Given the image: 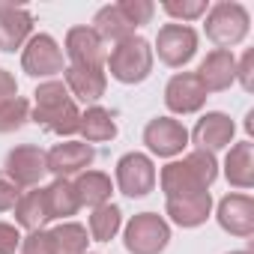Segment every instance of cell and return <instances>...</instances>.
<instances>
[{
    "instance_id": "6da1fadb",
    "label": "cell",
    "mask_w": 254,
    "mask_h": 254,
    "mask_svg": "<svg viewBox=\"0 0 254 254\" xmlns=\"http://www.w3.org/2000/svg\"><path fill=\"white\" fill-rule=\"evenodd\" d=\"M215 180H218V162L212 153H203V150H191L189 156L168 162L156 174V183L162 186L165 197H191V194L209 191Z\"/></svg>"
},
{
    "instance_id": "7a4b0ae2",
    "label": "cell",
    "mask_w": 254,
    "mask_h": 254,
    "mask_svg": "<svg viewBox=\"0 0 254 254\" xmlns=\"http://www.w3.org/2000/svg\"><path fill=\"white\" fill-rule=\"evenodd\" d=\"M30 120L36 126H42L45 132H51V135L72 138V135H78L81 111H78V105L69 96L63 81H42L36 87V93H33Z\"/></svg>"
},
{
    "instance_id": "3957f363",
    "label": "cell",
    "mask_w": 254,
    "mask_h": 254,
    "mask_svg": "<svg viewBox=\"0 0 254 254\" xmlns=\"http://www.w3.org/2000/svg\"><path fill=\"white\" fill-rule=\"evenodd\" d=\"M153 60H156L153 45H150L144 36L135 33V36L123 39V42H117V45L111 48L105 66H108L111 78L120 81V84H141V81L150 78Z\"/></svg>"
},
{
    "instance_id": "277c9868",
    "label": "cell",
    "mask_w": 254,
    "mask_h": 254,
    "mask_svg": "<svg viewBox=\"0 0 254 254\" xmlns=\"http://www.w3.org/2000/svg\"><path fill=\"white\" fill-rule=\"evenodd\" d=\"M206 39L215 45V48H224L230 51L233 45H239L248 30H251V15L242 3H236V0H218V3H212L206 9Z\"/></svg>"
},
{
    "instance_id": "5b68a950",
    "label": "cell",
    "mask_w": 254,
    "mask_h": 254,
    "mask_svg": "<svg viewBox=\"0 0 254 254\" xmlns=\"http://www.w3.org/2000/svg\"><path fill=\"white\" fill-rule=\"evenodd\" d=\"M171 242V224L159 212H138L123 227V245L129 254H162Z\"/></svg>"
},
{
    "instance_id": "8992f818",
    "label": "cell",
    "mask_w": 254,
    "mask_h": 254,
    "mask_svg": "<svg viewBox=\"0 0 254 254\" xmlns=\"http://www.w3.org/2000/svg\"><path fill=\"white\" fill-rule=\"evenodd\" d=\"M21 69L30 78H48L54 81V75H60L63 66V48L57 45V39L51 33H33L27 39V45L21 48Z\"/></svg>"
},
{
    "instance_id": "52a82bcc",
    "label": "cell",
    "mask_w": 254,
    "mask_h": 254,
    "mask_svg": "<svg viewBox=\"0 0 254 254\" xmlns=\"http://www.w3.org/2000/svg\"><path fill=\"white\" fill-rule=\"evenodd\" d=\"M114 180H117V189L126 197H147L156 189V165L147 153H138V150L126 153L117 162Z\"/></svg>"
},
{
    "instance_id": "ba28073f",
    "label": "cell",
    "mask_w": 254,
    "mask_h": 254,
    "mask_svg": "<svg viewBox=\"0 0 254 254\" xmlns=\"http://www.w3.org/2000/svg\"><path fill=\"white\" fill-rule=\"evenodd\" d=\"M153 54H159V60L171 69H183L194 54H197V30L189 24H165L159 27L156 36V48Z\"/></svg>"
},
{
    "instance_id": "9c48e42d",
    "label": "cell",
    "mask_w": 254,
    "mask_h": 254,
    "mask_svg": "<svg viewBox=\"0 0 254 254\" xmlns=\"http://www.w3.org/2000/svg\"><path fill=\"white\" fill-rule=\"evenodd\" d=\"M144 144L159 159H177L189 147V129L174 117H156L144 126Z\"/></svg>"
},
{
    "instance_id": "30bf717a",
    "label": "cell",
    "mask_w": 254,
    "mask_h": 254,
    "mask_svg": "<svg viewBox=\"0 0 254 254\" xmlns=\"http://www.w3.org/2000/svg\"><path fill=\"white\" fill-rule=\"evenodd\" d=\"M93 162H96V150L90 144H84V141H63V144H54L45 153V165H48V174L54 180L78 177Z\"/></svg>"
},
{
    "instance_id": "8fae6325",
    "label": "cell",
    "mask_w": 254,
    "mask_h": 254,
    "mask_svg": "<svg viewBox=\"0 0 254 254\" xmlns=\"http://www.w3.org/2000/svg\"><path fill=\"white\" fill-rule=\"evenodd\" d=\"M206 99H209V93L203 90V84L197 81L194 72H177L165 87V105L177 117L197 114L206 105Z\"/></svg>"
},
{
    "instance_id": "7c38bea8",
    "label": "cell",
    "mask_w": 254,
    "mask_h": 254,
    "mask_svg": "<svg viewBox=\"0 0 254 254\" xmlns=\"http://www.w3.org/2000/svg\"><path fill=\"white\" fill-rule=\"evenodd\" d=\"M3 174L21 186V189H36L42 183V177L48 174V165H45V153L33 144H21L15 150H9L6 156V165H3Z\"/></svg>"
},
{
    "instance_id": "4fadbf2b",
    "label": "cell",
    "mask_w": 254,
    "mask_h": 254,
    "mask_svg": "<svg viewBox=\"0 0 254 254\" xmlns=\"http://www.w3.org/2000/svg\"><path fill=\"white\" fill-rule=\"evenodd\" d=\"M215 218H218V227L224 233L248 239L254 233V200H251V194H242V191L224 194L218 200Z\"/></svg>"
},
{
    "instance_id": "5bb4252c",
    "label": "cell",
    "mask_w": 254,
    "mask_h": 254,
    "mask_svg": "<svg viewBox=\"0 0 254 254\" xmlns=\"http://www.w3.org/2000/svg\"><path fill=\"white\" fill-rule=\"evenodd\" d=\"M233 135H236V123H233L227 114H221V111H206V114L197 120L194 132H191L189 138L194 141L197 150L215 156L218 150H224V147L233 144Z\"/></svg>"
},
{
    "instance_id": "9a60e30c",
    "label": "cell",
    "mask_w": 254,
    "mask_h": 254,
    "mask_svg": "<svg viewBox=\"0 0 254 254\" xmlns=\"http://www.w3.org/2000/svg\"><path fill=\"white\" fill-rule=\"evenodd\" d=\"M66 57H69V66H93V69H105V60H108V48L105 42L99 39V33L87 24L81 27H72L66 33Z\"/></svg>"
},
{
    "instance_id": "2e32d148",
    "label": "cell",
    "mask_w": 254,
    "mask_h": 254,
    "mask_svg": "<svg viewBox=\"0 0 254 254\" xmlns=\"http://www.w3.org/2000/svg\"><path fill=\"white\" fill-rule=\"evenodd\" d=\"M30 36H33V15H30V9L0 0V51L15 54L18 48L27 45Z\"/></svg>"
},
{
    "instance_id": "e0dca14e",
    "label": "cell",
    "mask_w": 254,
    "mask_h": 254,
    "mask_svg": "<svg viewBox=\"0 0 254 254\" xmlns=\"http://www.w3.org/2000/svg\"><path fill=\"white\" fill-rule=\"evenodd\" d=\"M197 81L203 84L206 93H224L230 90V84L236 81V57L233 51H224V48H212L200 66H197Z\"/></svg>"
},
{
    "instance_id": "ac0fdd59",
    "label": "cell",
    "mask_w": 254,
    "mask_h": 254,
    "mask_svg": "<svg viewBox=\"0 0 254 254\" xmlns=\"http://www.w3.org/2000/svg\"><path fill=\"white\" fill-rule=\"evenodd\" d=\"M165 215L177 227H186V230L200 227L212 215V194L209 191H200V194H191V197H168Z\"/></svg>"
},
{
    "instance_id": "d6986e66",
    "label": "cell",
    "mask_w": 254,
    "mask_h": 254,
    "mask_svg": "<svg viewBox=\"0 0 254 254\" xmlns=\"http://www.w3.org/2000/svg\"><path fill=\"white\" fill-rule=\"evenodd\" d=\"M63 84H66L69 96H75L81 102H99L108 90V75H105V69H93V66H66Z\"/></svg>"
},
{
    "instance_id": "ffe728a7",
    "label": "cell",
    "mask_w": 254,
    "mask_h": 254,
    "mask_svg": "<svg viewBox=\"0 0 254 254\" xmlns=\"http://www.w3.org/2000/svg\"><path fill=\"white\" fill-rule=\"evenodd\" d=\"M224 180L233 189H251L254 186V144L239 141L224 156Z\"/></svg>"
},
{
    "instance_id": "44dd1931",
    "label": "cell",
    "mask_w": 254,
    "mask_h": 254,
    "mask_svg": "<svg viewBox=\"0 0 254 254\" xmlns=\"http://www.w3.org/2000/svg\"><path fill=\"white\" fill-rule=\"evenodd\" d=\"M72 189L78 194V203L90 206V209H99V206L111 203V194H114V183H111V177L105 171H84V174H78Z\"/></svg>"
},
{
    "instance_id": "7402d4cb",
    "label": "cell",
    "mask_w": 254,
    "mask_h": 254,
    "mask_svg": "<svg viewBox=\"0 0 254 254\" xmlns=\"http://www.w3.org/2000/svg\"><path fill=\"white\" fill-rule=\"evenodd\" d=\"M78 132L84 138V144H105L117 138V123L114 114L102 105H90L87 111H81V126Z\"/></svg>"
},
{
    "instance_id": "603a6c76",
    "label": "cell",
    "mask_w": 254,
    "mask_h": 254,
    "mask_svg": "<svg viewBox=\"0 0 254 254\" xmlns=\"http://www.w3.org/2000/svg\"><path fill=\"white\" fill-rule=\"evenodd\" d=\"M42 191H45V209H48V218L51 221H69L81 209L78 194L72 189V180H54Z\"/></svg>"
},
{
    "instance_id": "cb8c5ba5",
    "label": "cell",
    "mask_w": 254,
    "mask_h": 254,
    "mask_svg": "<svg viewBox=\"0 0 254 254\" xmlns=\"http://www.w3.org/2000/svg\"><path fill=\"white\" fill-rule=\"evenodd\" d=\"M15 227H24L27 233L30 230H42L51 218H48V209H45V191L42 189H30V191H21L18 203H15Z\"/></svg>"
},
{
    "instance_id": "d4e9b609",
    "label": "cell",
    "mask_w": 254,
    "mask_h": 254,
    "mask_svg": "<svg viewBox=\"0 0 254 254\" xmlns=\"http://www.w3.org/2000/svg\"><path fill=\"white\" fill-rule=\"evenodd\" d=\"M96 33H99V39L108 45V42H123V39H129V36H135V27L126 21V15L117 9V3H111V6H102L96 15H93V24H90Z\"/></svg>"
},
{
    "instance_id": "484cf974",
    "label": "cell",
    "mask_w": 254,
    "mask_h": 254,
    "mask_svg": "<svg viewBox=\"0 0 254 254\" xmlns=\"http://www.w3.org/2000/svg\"><path fill=\"white\" fill-rule=\"evenodd\" d=\"M120 227H123V212L117 203H105L90 212V221H87L90 242H111L120 233Z\"/></svg>"
},
{
    "instance_id": "4316f807",
    "label": "cell",
    "mask_w": 254,
    "mask_h": 254,
    "mask_svg": "<svg viewBox=\"0 0 254 254\" xmlns=\"http://www.w3.org/2000/svg\"><path fill=\"white\" fill-rule=\"evenodd\" d=\"M51 239H54V254H87L90 245V233L78 221H60L51 230Z\"/></svg>"
},
{
    "instance_id": "83f0119b",
    "label": "cell",
    "mask_w": 254,
    "mask_h": 254,
    "mask_svg": "<svg viewBox=\"0 0 254 254\" xmlns=\"http://www.w3.org/2000/svg\"><path fill=\"white\" fill-rule=\"evenodd\" d=\"M30 120V102L24 96L12 99L9 105L0 108V135H9V132H18L21 126Z\"/></svg>"
},
{
    "instance_id": "f1b7e54d",
    "label": "cell",
    "mask_w": 254,
    "mask_h": 254,
    "mask_svg": "<svg viewBox=\"0 0 254 254\" xmlns=\"http://www.w3.org/2000/svg\"><path fill=\"white\" fill-rule=\"evenodd\" d=\"M162 9L171 18H177V24H186V21H194V18L206 15L209 3H206V0H165Z\"/></svg>"
},
{
    "instance_id": "f546056e",
    "label": "cell",
    "mask_w": 254,
    "mask_h": 254,
    "mask_svg": "<svg viewBox=\"0 0 254 254\" xmlns=\"http://www.w3.org/2000/svg\"><path fill=\"white\" fill-rule=\"evenodd\" d=\"M117 9L126 15V21H129V24L138 30V27H144V24H150V21H153L156 3H153V0H120Z\"/></svg>"
},
{
    "instance_id": "4dcf8cb0",
    "label": "cell",
    "mask_w": 254,
    "mask_h": 254,
    "mask_svg": "<svg viewBox=\"0 0 254 254\" xmlns=\"http://www.w3.org/2000/svg\"><path fill=\"white\" fill-rule=\"evenodd\" d=\"M21 254H54V239L51 230H30L27 236H21Z\"/></svg>"
},
{
    "instance_id": "1f68e13d",
    "label": "cell",
    "mask_w": 254,
    "mask_h": 254,
    "mask_svg": "<svg viewBox=\"0 0 254 254\" xmlns=\"http://www.w3.org/2000/svg\"><path fill=\"white\" fill-rule=\"evenodd\" d=\"M18 197H21V186H15V183H12L3 171H0V212L15 209Z\"/></svg>"
},
{
    "instance_id": "d6a6232c",
    "label": "cell",
    "mask_w": 254,
    "mask_h": 254,
    "mask_svg": "<svg viewBox=\"0 0 254 254\" xmlns=\"http://www.w3.org/2000/svg\"><path fill=\"white\" fill-rule=\"evenodd\" d=\"M21 248V230L9 221H0V254H15Z\"/></svg>"
},
{
    "instance_id": "836d02e7",
    "label": "cell",
    "mask_w": 254,
    "mask_h": 254,
    "mask_svg": "<svg viewBox=\"0 0 254 254\" xmlns=\"http://www.w3.org/2000/svg\"><path fill=\"white\" fill-rule=\"evenodd\" d=\"M236 81L242 90H254V51H245L242 60H236Z\"/></svg>"
},
{
    "instance_id": "e575fe53",
    "label": "cell",
    "mask_w": 254,
    "mask_h": 254,
    "mask_svg": "<svg viewBox=\"0 0 254 254\" xmlns=\"http://www.w3.org/2000/svg\"><path fill=\"white\" fill-rule=\"evenodd\" d=\"M12 99H18V81L9 69H0V108L9 105Z\"/></svg>"
},
{
    "instance_id": "d590c367",
    "label": "cell",
    "mask_w": 254,
    "mask_h": 254,
    "mask_svg": "<svg viewBox=\"0 0 254 254\" xmlns=\"http://www.w3.org/2000/svg\"><path fill=\"white\" fill-rule=\"evenodd\" d=\"M227 254H251V251H227Z\"/></svg>"
},
{
    "instance_id": "8d00e7d4",
    "label": "cell",
    "mask_w": 254,
    "mask_h": 254,
    "mask_svg": "<svg viewBox=\"0 0 254 254\" xmlns=\"http://www.w3.org/2000/svg\"><path fill=\"white\" fill-rule=\"evenodd\" d=\"M87 254H90V251H87Z\"/></svg>"
}]
</instances>
